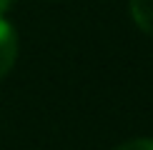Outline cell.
<instances>
[{
	"label": "cell",
	"instance_id": "1",
	"mask_svg": "<svg viewBox=\"0 0 153 150\" xmlns=\"http://www.w3.org/2000/svg\"><path fill=\"white\" fill-rule=\"evenodd\" d=\"M15 58H18V33L5 18H0V78L10 73V68L15 65Z\"/></svg>",
	"mask_w": 153,
	"mask_h": 150
},
{
	"label": "cell",
	"instance_id": "2",
	"mask_svg": "<svg viewBox=\"0 0 153 150\" xmlns=\"http://www.w3.org/2000/svg\"><path fill=\"white\" fill-rule=\"evenodd\" d=\"M131 15L138 28L153 38V0H131Z\"/></svg>",
	"mask_w": 153,
	"mask_h": 150
},
{
	"label": "cell",
	"instance_id": "3",
	"mask_svg": "<svg viewBox=\"0 0 153 150\" xmlns=\"http://www.w3.org/2000/svg\"><path fill=\"white\" fill-rule=\"evenodd\" d=\"M116 150H153V138H136V140L123 143Z\"/></svg>",
	"mask_w": 153,
	"mask_h": 150
},
{
	"label": "cell",
	"instance_id": "4",
	"mask_svg": "<svg viewBox=\"0 0 153 150\" xmlns=\"http://www.w3.org/2000/svg\"><path fill=\"white\" fill-rule=\"evenodd\" d=\"M13 5H15V0H0V18H5V12H8Z\"/></svg>",
	"mask_w": 153,
	"mask_h": 150
}]
</instances>
